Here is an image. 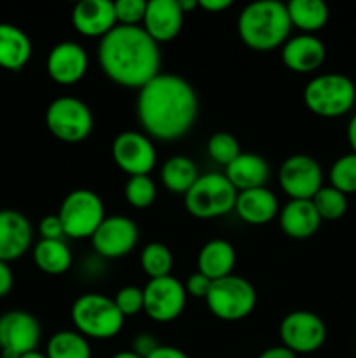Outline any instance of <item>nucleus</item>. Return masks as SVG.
Listing matches in <instances>:
<instances>
[{"instance_id": "f257e3e1", "label": "nucleus", "mask_w": 356, "mask_h": 358, "mask_svg": "<svg viewBox=\"0 0 356 358\" xmlns=\"http://www.w3.org/2000/svg\"><path fill=\"white\" fill-rule=\"evenodd\" d=\"M199 101L188 80L175 73H159L138 91L136 115L149 138L180 140L194 128Z\"/></svg>"}, {"instance_id": "f03ea898", "label": "nucleus", "mask_w": 356, "mask_h": 358, "mask_svg": "<svg viewBox=\"0 0 356 358\" xmlns=\"http://www.w3.org/2000/svg\"><path fill=\"white\" fill-rule=\"evenodd\" d=\"M98 63L112 83L140 91L161 73V49L142 27L117 24L100 41Z\"/></svg>"}, {"instance_id": "7ed1b4c3", "label": "nucleus", "mask_w": 356, "mask_h": 358, "mask_svg": "<svg viewBox=\"0 0 356 358\" xmlns=\"http://www.w3.org/2000/svg\"><path fill=\"white\" fill-rule=\"evenodd\" d=\"M286 3L278 0H257L243 7L237 17V34L241 42L253 51H272L283 48L290 38Z\"/></svg>"}, {"instance_id": "20e7f679", "label": "nucleus", "mask_w": 356, "mask_h": 358, "mask_svg": "<svg viewBox=\"0 0 356 358\" xmlns=\"http://www.w3.org/2000/svg\"><path fill=\"white\" fill-rule=\"evenodd\" d=\"M73 327L86 339H112L122 331L124 320L114 299L103 294L87 292L77 297L70 310Z\"/></svg>"}, {"instance_id": "39448f33", "label": "nucleus", "mask_w": 356, "mask_h": 358, "mask_svg": "<svg viewBox=\"0 0 356 358\" xmlns=\"http://www.w3.org/2000/svg\"><path fill=\"white\" fill-rule=\"evenodd\" d=\"M302 98L307 110L318 117H342L355 107L356 86L342 73H321L306 84Z\"/></svg>"}, {"instance_id": "423d86ee", "label": "nucleus", "mask_w": 356, "mask_h": 358, "mask_svg": "<svg viewBox=\"0 0 356 358\" xmlns=\"http://www.w3.org/2000/svg\"><path fill=\"white\" fill-rule=\"evenodd\" d=\"M237 191L223 173L199 175L195 184L184 196L185 210L195 219H216L230 213L236 206Z\"/></svg>"}, {"instance_id": "0eeeda50", "label": "nucleus", "mask_w": 356, "mask_h": 358, "mask_svg": "<svg viewBox=\"0 0 356 358\" xmlns=\"http://www.w3.org/2000/svg\"><path fill=\"white\" fill-rule=\"evenodd\" d=\"M45 126L59 142L80 143L93 133L94 115L80 98L59 96L45 110Z\"/></svg>"}, {"instance_id": "6e6552de", "label": "nucleus", "mask_w": 356, "mask_h": 358, "mask_svg": "<svg viewBox=\"0 0 356 358\" xmlns=\"http://www.w3.org/2000/svg\"><path fill=\"white\" fill-rule=\"evenodd\" d=\"M205 301L208 310L216 318L225 322H237L246 318L255 310L257 292L246 278L230 275L215 280Z\"/></svg>"}, {"instance_id": "1a4fd4ad", "label": "nucleus", "mask_w": 356, "mask_h": 358, "mask_svg": "<svg viewBox=\"0 0 356 358\" xmlns=\"http://www.w3.org/2000/svg\"><path fill=\"white\" fill-rule=\"evenodd\" d=\"M58 217L65 229V236L84 240L93 236L105 220V205L94 191L75 189L65 196Z\"/></svg>"}, {"instance_id": "9d476101", "label": "nucleus", "mask_w": 356, "mask_h": 358, "mask_svg": "<svg viewBox=\"0 0 356 358\" xmlns=\"http://www.w3.org/2000/svg\"><path fill=\"white\" fill-rule=\"evenodd\" d=\"M279 338L281 345L295 355H309L325 345L327 325L313 311L295 310L279 324Z\"/></svg>"}, {"instance_id": "9b49d317", "label": "nucleus", "mask_w": 356, "mask_h": 358, "mask_svg": "<svg viewBox=\"0 0 356 358\" xmlns=\"http://www.w3.org/2000/svg\"><path fill=\"white\" fill-rule=\"evenodd\" d=\"M40 322L27 311H9L0 317V355L21 358L35 352L40 343Z\"/></svg>"}, {"instance_id": "f8f14e48", "label": "nucleus", "mask_w": 356, "mask_h": 358, "mask_svg": "<svg viewBox=\"0 0 356 358\" xmlns=\"http://www.w3.org/2000/svg\"><path fill=\"white\" fill-rule=\"evenodd\" d=\"M278 180L290 199H313L323 187V170L309 154H293L279 166Z\"/></svg>"}, {"instance_id": "ddd939ff", "label": "nucleus", "mask_w": 356, "mask_h": 358, "mask_svg": "<svg viewBox=\"0 0 356 358\" xmlns=\"http://www.w3.org/2000/svg\"><path fill=\"white\" fill-rule=\"evenodd\" d=\"M143 311L147 317L159 324H168L184 313L187 292L184 283L170 275L164 278L149 280V283L143 287Z\"/></svg>"}, {"instance_id": "4468645a", "label": "nucleus", "mask_w": 356, "mask_h": 358, "mask_svg": "<svg viewBox=\"0 0 356 358\" xmlns=\"http://www.w3.org/2000/svg\"><path fill=\"white\" fill-rule=\"evenodd\" d=\"M114 163L128 177L149 175L156 168L157 152L152 140L140 131H122L112 142Z\"/></svg>"}, {"instance_id": "2eb2a0df", "label": "nucleus", "mask_w": 356, "mask_h": 358, "mask_svg": "<svg viewBox=\"0 0 356 358\" xmlns=\"http://www.w3.org/2000/svg\"><path fill=\"white\" fill-rule=\"evenodd\" d=\"M140 231L135 220L126 215L105 217L91 236L94 252L105 259H121L131 254L138 243Z\"/></svg>"}, {"instance_id": "dca6fc26", "label": "nucleus", "mask_w": 356, "mask_h": 358, "mask_svg": "<svg viewBox=\"0 0 356 358\" xmlns=\"http://www.w3.org/2000/svg\"><path fill=\"white\" fill-rule=\"evenodd\" d=\"M89 69L86 49L73 41H61L49 51L45 59L47 76L59 86H73L84 79Z\"/></svg>"}, {"instance_id": "f3484780", "label": "nucleus", "mask_w": 356, "mask_h": 358, "mask_svg": "<svg viewBox=\"0 0 356 358\" xmlns=\"http://www.w3.org/2000/svg\"><path fill=\"white\" fill-rule=\"evenodd\" d=\"M327 58V48L316 35L299 34L290 37L281 48L283 65L295 73L316 72Z\"/></svg>"}, {"instance_id": "a211bd4d", "label": "nucleus", "mask_w": 356, "mask_h": 358, "mask_svg": "<svg viewBox=\"0 0 356 358\" xmlns=\"http://www.w3.org/2000/svg\"><path fill=\"white\" fill-rule=\"evenodd\" d=\"M72 24L84 37H105L117 27L114 2L110 0H82L72 10Z\"/></svg>"}, {"instance_id": "6ab92c4d", "label": "nucleus", "mask_w": 356, "mask_h": 358, "mask_svg": "<svg viewBox=\"0 0 356 358\" xmlns=\"http://www.w3.org/2000/svg\"><path fill=\"white\" fill-rule=\"evenodd\" d=\"M34 238L31 224L17 210H0V261L13 262L28 252Z\"/></svg>"}, {"instance_id": "aec40b11", "label": "nucleus", "mask_w": 356, "mask_h": 358, "mask_svg": "<svg viewBox=\"0 0 356 358\" xmlns=\"http://www.w3.org/2000/svg\"><path fill=\"white\" fill-rule=\"evenodd\" d=\"M184 17L178 0H149L142 28L157 44H163L178 37L184 27Z\"/></svg>"}, {"instance_id": "412c9836", "label": "nucleus", "mask_w": 356, "mask_h": 358, "mask_svg": "<svg viewBox=\"0 0 356 358\" xmlns=\"http://www.w3.org/2000/svg\"><path fill=\"white\" fill-rule=\"evenodd\" d=\"M278 219L281 231L292 240H309L323 222L311 199H290L279 210Z\"/></svg>"}, {"instance_id": "4be33fe9", "label": "nucleus", "mask_w": 356, "mask_h": 358, "mask_svg": "<svg viewBox=\"0 0 356 358\" xmlns=\"http://www.w3.org/2000/svg\"><path fill=\"white\" fill-rule=\"evenodd\" d=\"M234 212L243 222L250 226H264L278 217L279 203L271 189H248V191L237 192Z\"/></svg>"}, {"instance_id": "5701e85b", "label": "nucleus", "mask_w": 356, "mask_h": 358, "mask_svg": "<svg viewBox=\"0 0 356 358\" xmlns=\"http://www.w3.org/2000/svg\"><path fill=\"white\" fill-rule=\"evenodd\" d=\"M227 180L234 185L237 192L248 189L265 187L269 180L271 168L262 156L255 152H241L229 166H225Z\"/></svg>"}, {"instance_id": "b1692460", "label": "nucleus", "mask_w": 356, "mask_h": 358, "mask_svg": "<svg viewBox=\"0 0 356 358\" xmlns=\"http://www.w3.org/2000/svg\"><path fill=\"white\" fill-rule=\"evenodd\" d=\"M236 266V248L230 241L215 238L206 241L198 254V271L212 282L230 276Z\"/></svg>"}, {"instance_id": "393cba45", "label": "nucleus", "mask_w": 356, "mask_h": 358, "mask_svg": "<svg viewBox=\"0 0 356 358\" xmlns=\"http://www.w3.org/2000/svg\"><path fill=\"white\" fill-rule=\"evenodd\" d=\"M31 58V41L20 27L0 23V66L20 72Z\"/></svg>"}, {"instance_id": "a878e982", "label": "nucleus", "mask_w": 356, "mask_h": 358, "mask_svg": "<svg viewBox=\"0 0 356 358\" xmlns=\"http://www.w3.org/2000/svg\"><path fill=\"white\" fill-rule=\"evenodd\" d=\"M292 28L300 34L314 35L328 23L330 10L323 0H290L286 3Z\"/></svg>"}, {"instance_id": "bb28decb", "label": "nucleus", "mask_w": 356, "mask_h": 358, "mask_svg": "<svg viewBox=\"0 0 356 358\" xmlns=\"http://www.w3.org/2000/svg\"><path fill=\"white\" fill-rule=\"evenodd\" d=\"M34 262L45 275H63L72 268V252L63 240H40L34 248Z\"/></svg>"}, {"instance_id": "cd10ccee", "label": "nucleus", "mask_w": 356, "mask_h": 358, "mask_svg": "<svg viewBox=\"0 0 356 358\" xmlns=\"http://www.w3.org/2000/svg\"><path fill=\"white\" fill-rule=\"evenodd\" d=\"M199 178L198 166L187 156H173L161 168V180L168 191L175 194H187L188 189Z\"/></svg>"}, {"instance_id": "c85d7f7f", "label": "nucleus", "mask_w": 356, "mask_h": 358, "mask_svg": "<svg viewBox=\"0 0 356 358\" xmlns=\"http://www.w3.org/2000/svg\"><path fill=\"white\" fill-rule=\"evenodd\" d=\"M47 358H93L91 345L77 331H59L51 336L45 348Z\"/></svg>"}, {"instance_id": "c756f323", "label": "nucleus", "mask_w": 356, "mask_h": 358, "mask_svg": "<svg viewBox=\"0 0 356 358\" xmlns=\"http://www.w3.org/2000/svg\"><path fill=\"white\" fill-rule=\"evenodd\" d=\"M140 266L150 280L164 278L170 276L173 269V254L164 243L154 241L147 245L140 254Z\"/></svg>"}, {"instance_id": "7c9ffc66", "label": "nucleus", "mask_w": 356, "mask_h": 358, "mask_svg": "<svg viewBox=\"0 0 356 358\" xmlns=\"http://www.w3.org/2000/svg\"><path fill=\"white\" fill-rule=\"evenodd\" d=\"M311 201L321 220H339L348 212V196L332 185H323Z\"/></svg>"}, {"instance_id": "2f4dec72", "label": "nucleus", "mask_w": 356, "mask_h": 358, "mask_svg": "<svg viewBox=\"0 0 356 358\" xmlns=\"http://www.w3.org/2000/svg\"><path fill=\"white\" fill-rule=\"evenodd\" d=\"M330 185L341 191L342 194H355L356 192V154L349 152L339 157L330 168Z\"/></svg>"}, {"instance_id": "473e14b6", "label": "nucleus", "mask_w": 356, "mask_h": 358, "mask_svg": "<svg viewBox=\"0 0 356 358\" xmlns=\"http://www.w3.org/2000/svg\"><path fill=\"white\" fill-rule=\"evenodd\" d=\"M126 201L133 208H149L154 205L157 198V187L149 175H140V177H129L124 185Z\"/></svg>"}, {"instance_id": "72a5a7b5", "label": "nucleus", "mask_w": 356, "mask_h": 358, "mask_svg": "<svg viewBox=\"0 0 356 358\" xmlns=\"http://www.w3.org/2000/svg\"><path fill=\"white\" fill-rule=\"evenodd\" d=\"M206 150H208V156L216 164H222V166H229L241 154V147L237 138L227 131L213 133L209 136L208 143H206Z\"/></svg>"}, {"instance_id": "f704fd0d", "label": "nucleus", "mask_w": 356, "mask_h": 358, "mask_svg": "<svg viewBox=\"0 0 356 358\" xmlns=\"http://www.w3.org/2000/svg\"><path fill=\"white\" fill-rule=\"evenodd\" d=\"M115 20L121 27H142L147 0H117L114 2Z\"/></svg>"}, {"instance_id": "c9c22d12", "label": "nucleus", "mask_w": 356, "mask_h": 358, "mask_svg": "<svg viewBox=\"0 0 356 358\" xmlns=\"http://www.w3.org/2000/svg\"><path fill=\"white\" fill-rule=\"evenodd\" d=\"M114 303L117 306V310L121 311L122 317H135V315L142 313L143 304H145V299H143V289L135 285L122 287V289L117 290L114 297Z\"/></svg>"}, {"instance_id": "e433bc0d", "label": "nucleus", "mask_w": 356, "mask_h": 358, "mask_svg": "<svg viewBox=\"0 0 356 358\" xmlns=\"http://www.w3.org/2000/svg\"><path fill=\"white\" fill-rule=\"evenodd\" d=\"M212 280L206 278L202 273L195 271L192 273L191 276L187 278V282L184 283L185 292H187V297H194V299H206L208 296L209 289H212Z\"/></svg>"}, {"instance_id": "4c0bfd02", "label": "nucleus", "mask_w": 356, "mask_h": 358, "mask_svg": "<svg viewBox=\"0 0 356 358\" xmlns=\"http://www.w3.org/2000/svg\"><path fill=\"white\" fill-rule=\"evenodd\" d=\"M38 233L42 240H63L65 238V229L58 215H45L38 224Z\"/></svg>"}, {"instance_id": "58836bf2", "label": "nucleus", "mask_w": 356, "mask_h": 358, "mask_svg": "<svg viewBox=\"0 0 356 358\" xmlns=\"http://www.w3.org/2000/svg\"><path fill=\"white\" fill-rule=\"evenodd\" d=\"M157 346H159L157 339L154 338L152 334L143 332V334H138L135 339H133L131 352H135L136 355H140L142 358H147L154 352V350L157 348Z\"/></svg>"}, {"instance_id": "ea45409f", "label": "nucleus", "mask_w": 356, "mask_h": 358, "mask_svg": "<svg viewBox=\"0 0 356 358\" xmlns=\"http://www.w3.org/2000/svg\"><path fill=\"white\" fill-rule=\"evenodd\" d=\"M13 285H14V275L9 262L0 261V299L6 297L7 294L13 290Z\"/></svg>"}, {"instance_id": "a19ab883", "label": "nucleus", "mask_w": 356, "mask_h": 358, "mask_svg": "<svg viewBox=\"0 0 356 358\" xmlns=\"http://www.w3.org/2000/svg\"><path fill=\"white\" fill-rule=\"evenodd\" d=\"M147 358H188V355L177 346L159 345Z\"/></svg>"}, {"instance_id": "79ce46f5", "label": "nucleus", "mask_w": 356, "mask_h": 358, "mask_svg": "<svg viewBox=\"0 0 356 358\" xmlns=\"http://www.w3.org/2000/svg\"><path fill=\"white\" fill-rule=\"evenodd\" d=\"M232 6L230 0H198V9L206 10V13H222Z\"/></svg>"}, {"instance_id": "37998d69", "label": "nucleus", "mask_w": 356, "mask_h": 358, "mask_svg": "<svg viewBox=\"0 0 356 358\" xmlns=\"http://www.w3.org/2000/svg\"><path fill=\"white\" fill-rule=\"evenodd\" d=\"M257 358H297L295 353L292 350H288L286 346H271V348L264 350Z\"/></svg>"}, {"instance_id": "c03bdc74", "label": "nucleus", "mask_w": 356, "mask_h": 358, "mask_svg": "<svg viewBox=\"0 0 356 358\" xmlns=\"http://www.w3.org/2000/svg\"><path fill=\"white\" fill-rule=\"evenodd\" d=\"M348 142L353 152L356 154V114L353 115L351 121H349L348 124Z\"/></svg>"}, {"instance_id": "a18cd8bd", "label": "nucleus", "mask_w": 356, "mask_h": 358, "mask_svg": "<svg viewBox=\"0 0 356 358\" xmlns=\"http://www.w3.org/2000/svg\"><path fill=\"white\" fill-rule=\"evenodd\" d=\"M178 6H180L181 13L187 14L191 10L198 9V0H178Z\"/></svg>"}, {"instance_id": "49530a36", "label": "nucleus", "mask_w": 356, "mask_h": 358, "mask_svg": "<svg viewBox=\"0 0 356 358\" xmlns=\"http://www.w3.org/2000/svg\"><path fill=\"white\" fill-rule=\"evenodd\" d=\"M112 358H142L140 355H136L135 352H131V350H124V352H119L115 353Z\"/></svg>"}, {"instance_id": "de8ad7c7", "label": "nucleus", "mask_w": 356, "mask_h": 358, "mask_svg": "<svg viewBox=\"0 0 356 358\" xmlns=\"http://www.w3.org/2000/svg\"><path fill=\"white\" fill-rule=\"evenodd\" d=\"M21 358H47V357H45V353H40L38 350H35V352L27 353V355H23Z\"/></svg>"}]
</instances>
